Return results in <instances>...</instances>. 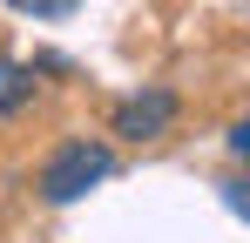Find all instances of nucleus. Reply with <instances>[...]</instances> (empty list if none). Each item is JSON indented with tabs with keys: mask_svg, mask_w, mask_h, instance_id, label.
<instances>
[{
	"mask_svg": "<svg viewBox=\"0 0 250 243\" xmlns=\"http://www.w3.org/2000/svg\"><path fill=\"white\" fill-rule=\"evenodd\" d=\"M169 122H176V95L169 88H142V95H128L122 108H115V135H128V142H156V135H169Z\"/></svg>",
	"mask_w": 250,
	"mask_h": 243,
	"instance_id": "2",
	"label": "nucleus"
},
{
	"mask_svg": "<svg viewBox=\"0 0 250 243\" xmlns=\"http://www.w3.org/2000/svg\"><path fill=\"white\" fill-rule=\"evenodd\" d=\"M34 88H41V81H34L27 61H0V115H21V108L34 101Z\"/></svg>",
	"mask_w": 250,
	"mask_h": 243,
	"instance_id": "3",
	"label": "nucleus"
},
{
	"mask_svg": "<svg viewBox=\"0 0 250 243\" xmlns=\"http://www.w3.org/2000/svg\"><path fill=\"white\" fill-rule=\"evenodd\" d=\"M230 156H250V122H230Z\"/></svg>",
	"mask_w": 250,
	"mask_h": 243,
	"instance_id": "5",
	"label": "nucleus"
},
{
	"mask_svg": "<svg viewBox=\"0 0 250 243\" xmlns=\"http://www.w3.org/2000/svg\"><path fill=\"white\" fill-rule=\"evenodd\" d=\"M14 14H34V20H61V14H75L82 0H7Z\"/></svg>",
	"mask_w": 250,
	"mask_h": 243,
	"instance_id": "4",
	"label": "nucleus"
},
{
	"mask_svg": "<svg viewBox=\"0 0 250 243\" xmlns=\"http://www.w3.org/2000/svg\"><path fill=\"white\" fill-rule=\"evenodd\" d=\"M108 176H115V149H102V142H61L41 162V196L47 202H82Z\"/></svg>",
	"mask_w": 250,
	"mask_h": 243,
	"instance_id": "1",
	"label": "nucleus"
}]
</instances>
